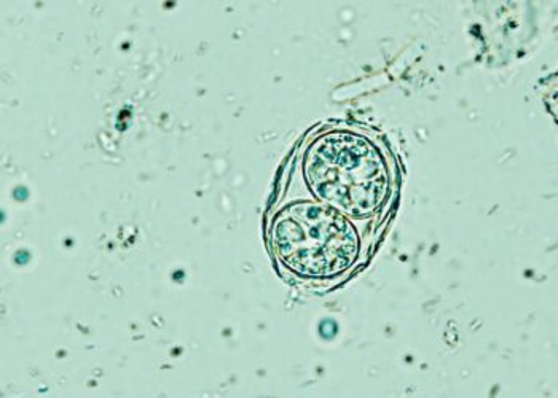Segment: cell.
Instances as JSON below:
<instances>
[{"mask_svg": "<svg viewBox=\"0 0 558 398\" xmlns=\"http://www.w3.org/2000/svg\"><path fill=\"white\" fill-rule=\"evenodd\" d=\"M301 173L313 199L353 221L381 217L395 197L396 171L387 147L353 126L313 134L302 150Z\"/></svg>", "mask_w": 558, "mask_h": 398, "instance_id": "6da1fadb", "label": "cell"}, {"mask_svg": "<svg viewBox=\"0 0 558 398\" xmlns=\"http://www.w3.org/2000/svg\"><path fill=\"white\" fill-rule=\"evenodd\" d=\"M268 244L286 273L310 284L343 279L367 252L357 223L313 198L292 199L271 214Z\"/></svg>", "mask_w": 558, "mask_h": 398, "instance_id": "7a4b0ae2", "label": "cell"}]
</instances>
